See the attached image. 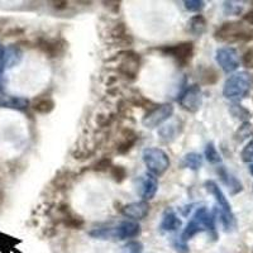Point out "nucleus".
<instances>
[{
  "instance_id": "f257e3e1",
  "label": "nucleus",
  "mask_w": 253,
  "mask_h": 253,
  "mask_svg": "<svg viewBox=\"0 0 253 253\" xmlns=\"http://www.w3.org/2000/svg\"><path fill=\"white\" fill-rule=\"evenodd\" d=\"M253 86V78L250 72H234L227 79L223 86V95L225 99L238 103L242 99L247 98Z\"/></svg>"
},
{
  "instance_id": "f03ea898",
  "label": "nucleus",
  "mask_w": 253,
  "mask_h": 253,
  "mask_svg": "<svg viewBox=\"0 0 253 253\" xmlns=\"http://www.w3.org/2000/svg\"><path fill=\"white\" fill-rule=\"evenodd\" d=\"M215 219L216 216L214 211H209L205 207L198 208L189 223H187L184 232H182L180 241L186 243L187 241L194 238L196 234L205 232V230L215 232Z\"/></svg>"
},
{
  "instance_id": "7ed1b4c3",
  "label": "nucleus",
  "mask_w": 253,
  "mask_h": 253,
  "mask_svg": "<svg viewBox=\"0 0 253 253\" xmlns=\"http://www.w3.org/2000/svg\"><path fill=\"white\" fill-rule=\"evenodd\" d=\"M214 38L224 43H242L253 40V31L243 22H227L216 28Z\"/></svg>"
},
{
  "instance_id": "20e7f679",
  "label": "nucleus",
  "mask_w": 253,
  "mask_h": 253,
  "mask_svg": "<svg viewBox=\"0 0 253 253\" xmlns=\"http://www.w3.org/2000/svg\"><path fill=\"white\" fill-rule=\"evenodd\" d=\"M142 158H143L144 165L148 169L150 173L155 175L156 177L162 176L170 169V157L162 148H158V147H147V148H144L143 153H142Z\"/></svg>"
},
{
  "instance_id": "39448f33",
  "label": "nucleus",
  "mask_w": 253,
  "mask_h": 253,
  "mask_svg": "<svg viewBox=\"0 0 253 253\" xmlns=\"http://www.w3.org/2000/svg\"><path fill=\"white\" fill-rule=\"evenodd\" d=\"M117 61V71L119 75L126 80H135L141 69V56L134 51H122L115 57Z\"/></svg>"
},
{
  "instance_id": "423d86ee",
  "label": "nucleus",
  "mask_w": 253,
  "mask_h": 253,
  "mask_svg": "<svg viewBox=\"0 0 253 253\" xmlns=\"http://www.w3.org/2000/svg\"><path fill=\"white\" fill-rule=\"evenodd\" d=\"M157 51H160L162 55L167 56V57L172 58L178 66L185 67L189 66L193 60L195 47H194L193 42L186 41V42H180L176 44H166V46L157 48Z\"/></svg>"
},
{
  "instance_id": "0eeeda50",
  "label": "nucleus",
  "mask_w": 253,
  "mask_h": 253,
  "mask_svg": "<svg viewBox=\"0 0 253 253\" xmlns=\"http://www.w3.org/2000/svg\"><path fill=\"white\" fill-rule=\"evenodd\" d=\"M173 112H175V108L171 103H165L161 105H156L152 109L148 110L144 118L142 119V124H143L146 128H158V126L164 124L165 122L169 121V119L172 117Z\"/></svg>"
},
{
  "instance_id": "6e6552de",
  "label": "nucleus",
  "mask_w": 253,
  "mask_h": 253,
  "mask_svg": "<svg viewBox=\"0 0 253 253\" xmlns=\"http://www.w3.org/2000/svg\"><path fill=\"white\" fill-rule=\"evenodd\" d=\"M178 103L189 113H196L203 105V91L200 85L194 84L187 86L178 96Z\"/></svg>"
},
{
  "instance_id": "1a4fd4ad",
  "label": "nucleus",
  "mask_w": 253,
  "mask_h": 253,
  "mask_svg": "<svg viewBox=\"0 0 253 253\" xmlns=\"http://www.w3.org/2000/svg\"><path fill=\"white\" fill-rule=\"evenodd\" d=\"M215 61L225 74H232L236 71L241 65V58H239L238 52L234 47L224 46L216 49Z\"/></svg>"
},
{
  "instance_id": "9d476101",
  "label": "nucleus",
  "mask_w": 253,
  "mask_h": 253,
  "mask_svg": "<svg viewBox=\"0 0 253 253\" xmlns=\"http://www.w3.org/2000/svg\"><path fill=\"white\" fill-rule=\"evenodd\" d=\"M36 47L48 58H57L66 52L67 43L62 38L40 37L36 42Z\"/></svg>"
},
{
  "instance_id": "9b49d317",
  "label": "nucleus",
  "mask_w": 253,
  "mask_h": 253,
  "mask_svg": "<svg viewBox=\"0 0 253 253\" xmlns=\"http://www.w3.org/2000/svg\"><path fill=\"white\" fill-rule=\"evenodd\" d=\"M138 182V194L143 202H150L157 194L158 190V180L155 175L150 172H146L141 175L137 180Z\"/></svg>"
},
{
  "instance_id": "f8f14e48",
  "label": "nucleus",
  "mask_w": 253,
  "mask_h": 253,
  "mask_svg": "<svg viewBox=\"0 0 253 253\" xmlns=\"http://www.w3.org/2000/svg\"><path fill=\"white\" fill-rule=\"evenodd\" d=\"M142 228L138 223L135 221H121L118 225L112 227V237L113 239H119V241H123V239H130L135 238V237L141 236Z\"/></svg>"
},
{
  "instance_id": "ddd939ff",
  "label": "nucleus",
  "mask_w": 253,
  "mask_h": 253,
  "mask_svg": "<svg viewBox=\"0 0 253 253\" xmlns=\"http://www.w3.org/2000/svg\"><path fill=\"white\" fill-rule=\"evenodd\" d=\"M121 213L126 218L132 219V220H142L146 218L150 213V204L147 202H134L124 205L121 209Z\"/></svg>"
},
{
  "instance_id": "4468645a",
  "label": "nucleus",
  "mask_w": 253,
  "mask_h": 253,
  "mask_svg": "<svg viewBox=\"0 0 253 253\" xmlns=\"http://www.w3.org/2000/svg\"><path fill=\"white\" fill-rule=\"evenodd\" d=\"M58 220L62 223L65 227L71 228V229H80L84 225V220L81 216L76 215L67 204H61L57 207Z\"/></svg>"
},
{
  "instance_id": "2eb2a0df",
  "label": "nucleus",
  "mask_w": 253,
  "mask_h": 253,
  "mask_svg": "<svg viewBox=\"0 0 253 253\" xmlns=\"http://www.w3.org/2000/svg\"><path fill=\"white\" fill-rule=\"evenodd\" d=\"M216 173H218L220 181L228 187L230 195H237V194L243 191V185H242V182L239 181L233 173H230L224 166L218 167L216 169Z\"/></svg>"
},
{
  "instance_id": "dca6fc26",
  "label": "nucleus",
  "mask_w": 253,
  "mask_h": 253,
  "mask_svg": "<svg viewBox=\"0 0 253 253\" xmlns=\"http://www.w3.org/2000/svg\"><path fill=\"white\" fill-rule=\"evenodd\" d=\"M204 187L207 189L208 193H209L210 195H213L214 199H215V208H218L219 210H224V211H232V207H230L229 202H228L224 193L221 191V189L219 187V185L216 184L215 181H213V180H207V181L204 182Z\"/></svg>"
},
{
  "instance_id": "f3484780",
  "label": "nucleus",
  "mask_w": 253,
  "mask_h": 253,
  "mask_svg": "<svg viewBox=\"0 0 253 253\" xmlns=\"http://www.w3.org/2000/svg\"><path fill=\"white\" fill-rule=\"evenodd\" d=\"M138 139V134L134 130L130 129V128H126L121 132V139H119V143L117 146V152L119 155H126V153L132 151V148L137 144Z\"/></svg>"
},
{
  "instance_id": "a211bd4d",
  "label": "nucleus",
  "mask_w": 253,
  "mask_h": 253,
  "mask_svg": "<svg viewBox=\"0 0 253 253\" xmlns=\"http://www.w3.org/2000/svg\"><path fill=\"white\" fill-rule=\"evenodd\" d=\"M182 220L178 218V215L176 214V211L171 208L165 210L164 215H162L161 224H160V229L165 233H172L181 228Z\"/></svg>"
},
{
  "instance_id": "6ab92c4d",
  "label": "nucleus",
  "mask_w": 253,
  "mask_h": 253,
  "mask_svg": "<svg viewBox=\"0 0 253 253\" xmlns=\"http://www.w3.org/2000/svg\"><path fill=\"white\" fill-rule=\"evenodd\" d=\"M29 107V100L23 96L14 95H0V108L13 110H26Z\"/></svg>"
},
{
  "instance_id": "aec40b11",
  "label": "nucleus",
  "mask_w": 253,
  "mask_h": 253,
  "mask_svg": "<svg viewBox=\"0 0 253 253\" xmlns=\"http://www.w3.org/2000/svg\"><path fill=\"white\" fill-rule=\"evenodd\" d=\"M23 58V52L17 44H10L5 48V53H4L3 60V69H12V67L19 65L20 61Z\"/></svg>"
},
{
  "instance_id": "412c9836",
  "label": "nucleus",
  "mask_w": 253,
  "mask_h": 253,
  "mask_svg": "<svg viewBox=\"0 0 253 253\" xmlns=\"http://www.w3.org/2000/svg\"><path fill=\"white\" fill-rule=\"evenodd\" d=\"M56 104L55 100L49 96V95H40L33 100L32 103V109L35 110L38 114H49V113L53 112Z\"/></svg>"
},
{
  "instance_id": "4be33fe9",
  "label": "nucleus",
  "mask_w": 253,
  "mask_h": 253,
  "mask_svg": "<svg viewBox=\"0 0 253 253\" xmlns=\"http://www.w3.org/2000/svg\"><path fill=\"white\" fill-rule=\"evenodd\" d=\"M207 19L202 14L194 15L187 22V31L193 36H196V37H200L202 35H204L205 31H207Z\"/></svg>"
},
{
  "instance_id": "5701e85b",
  "label": "nucleus",
  "mask_w": 253,
  "mask_h": 253,
  "mask_svg": "<svg viewBox=\"0 0 253 253\" xmlns=\"http://www.w3.org/2000/svg\"><path fill=\"white\" fill-rule=\"evenodd\" d=\"M214 214L220 219V223L224 228L225 232H233L237 228V220L234 216L233 211H224V210H219L218 208L214 209Z\"/></svg>"
},
{
  "instance_id": "b1692460",
  "label": "nucleus",
  "mask_w": 253,
  "mask_h": 253,
  "mask_svg": "<svg viewBox=\"0 0 253 253\" xmlns=\"http://www.w3.org/2000/svg\"><path fill=\"white\" fill-rule=\"evenodd\" d=\"M203 156L198 152H189L182 157L181 166L182 169H189V170L198 171L203 166Z\"/></svg>"
},
{
  "instance_id": "393cba45",
  "label": "nucleus",
  "mask_w": 253,
  "mask_h": 253,
  "mask_svg": "<svg viewBox=\"0 0 253 253\" xmlns=\"http://www.w3.org/2000/svg\"><path fill=\"white\" fill-rule=\"evenodd\" d=\"M198 79L204 85H213L218 81L219 75L215 69H213L211 66H205L199 69Z\"/></svg>"
},
{
  "instance_id": "a878e982",
  "label": "nucleus",
  "mask_w": 253,
  "mask_h": 253,
  "mask_svg": "<svg viewBox=\"0 0 253 253\" xmlns=\"http://www.w3.org/2000/svg\"><path fill=\"white\" fill-rule=\"evenodd\" d=\"M229 112L230 114L233 115L234 118L239 119L243 123L245 122H248V119L251 118V112L248 109H246L245 107H242L239 103H233L229 107Z\"/></svg>"
},
{
  "instance_id": "bb28decb",
  "label": "nucleus",
  "mask_w": 253,
  "mask_h": 253,
  "mask_svg": "<svg viewBox=\"0 0 253 253\" xmlns=\"http://www.w3.org/2000/svg\"><path fill=\"white\" fill-rule=\"evenodd\" d=\"M204 156L205 158H207V161L211 165H218L221 162L220 155H219L215 144H214L213 142H209V143L207 144L204 151Z\"/></svg>"
},
{
  "instance_id": "cd10ccee",
  "label": "nucleus",
  "mask_w": 253,
  "mask_h": 253,
  "mask_svg": "<svg viewBox=\"0 0 253 253\" xmlns=\"http://www.w3.org/2000/svg\"><path fill=\"white\" fill-rule=\"evenodd\" d=\"M252 132H253L252 124H251L250 122H245V123L239 126L238 130L236 132V134H234V139H236L237 142L245 141L246 138H248V137L252 134Z\"/></svg>"
},
{
  "instance_id": "c85d7f7f",
  "label": "nucleus",
  "mask_w": 253,
  "mask_h": 253,
  "mask_svg": "<svg viewBox=\"0 0 253 253\" xmlns=\"http://www.w3.org/2000/svg\"><path fill=\"white\" fill-rule=\"evenodd\" d=\"M109 172L110 176L113 177V180H114L115 182H118V184H122V182L126 178V176H128V171H126V169L124 166H114V165H113V166L110 167Z\"/></svg>"
},
{
  "instance_id": "c756f323",
  "label": "nucleus",
  "mask_w": 253,
  "mask_h": 253,
  "mask_svg": "<svg viewBox=\"0 0 253 253\" xmlns=\"http://www.w3.org/2000/svg\"><path fill=\"white\" fill-rule=\"evenodd\" d=\"M184 6L187 12L200 13L205 8V1L203 0H185Z\"/></svg>"
},
{
  "instance_id": "7c9ffc66",
  "label": "nucleus",
  "mask_w": 253,
  "mask_h": 253,
  "mask_svg": "<svg viewBox=\"0 0 253 253\" xmlns=\"http://www.w3.org/2000/svg\"><path fill=\"white\" fill-rule=\"evenodd\" d=\"M112 160L108 157H101L100 160L95 162L91 166V170L96 171V172H105V171H109L110 167H112Z\"/></svg>"
},
{
  "instance_id": "2f4dec72",
  "label": "nucleus",
  "mask_w": 253,
  "mask_h": 253,
  "mask_svg": "<svg viewBox=\"0 0 253 253\" xmlns=\"http://www.w3.org/2000/svg\"><path fill=\"white\" fill-rule=\"evenodd\" d=\"M223 9L227 15H239L243 10V6L239 5V3L237 1H224Z\"/></svg>"
},
{
  "instance_id": "473e14b6",
  "label": "nucleus",
  "mask_w": 253,
  "mask_h": 253,
  "mask_svg": "<svg viewBox=\"0 0 253 253\" xmlns=\"http://www.w3.org/2000/svg\"><path fill=\"white\" fill-rule=\"evenodd\" d=\"M160 135H161V139H164L165 142H170L175 138L176 135V129L173 124H170V126H165L160 129Z\"/></svg>"
},
{
  "instance_id": "72a5a7b5",
  "label": "nucleus",
  "mask_w": 253,
  "mask_h": 253,
  "mask_svg": "<svg viewBox=\"0 0 253 253\" xmlns=\"http://www.w3.org/2000/svg\"><path fill=\"white\" fill-rule=\"evenodd\" d=\"M242 161L246 164H253V139L248 142L241 152Z\"/></svg>"
},
{
  "instance_id": "f704fd0d",
  "label": "nucleus",
  "mask_w": 253,
  "mask_h": 253,
  "mask_svg": "<svg viewBox=\"0 0 253 253\" xmlns=\"http://www.w3.org/2000/svg\"><path fill=\"white\" fill-rule=\"evenodd\" d=\"M124 253H142L143 245L139 241H130L123 247Z\"/></svg>"
},
{
  "instance_id": "c9c22d12",
  "label": "nucleus",
  "mask_w": 253,
  "mask_h": 253,
  "mask_svg": "<svg viewBox=\"0 0 253 253\" xmlns=\"http://www.w3.org/2000/svg\"><path fill=\"white\" fill-rule=\"evenodd\" d=\"M242 63L245 65L247 69H253V49H248L243 57H242Z\"/></svg>"
},
{
  "instance_id": "e433bc0d",
  "label": "nucleus",
  "mask_w": 253,
  "mask_h": 253,
  "mask_svg": "<svg viewBox=\"0 0 253 253\" xmlns=\"http://www.w3.org/2000/svg\"><path fill=\"white\" fill-rule=\"evenodd\" d=\"M243 20H245L246 23L250 24V26H253V8L243 15Z\"/></svg>"
},
{
  "instance_id": "4c0bfd02",
  "label": "nucleus",
  "mask_w": 253,
  "mask_h": 253,
  "mask_svg": "<svg viewBox=\"0 0 253 253\" xmlns=\"http://www.w3.org/2000/svg\"><path fill=\"white\" fill-rule=\"evenodd\" d=\"M53 8L57 9V10H63V9H66L69 3L67 1H53Z\"/></svg>"
},
{
  "instance_id": "58836bf2",
  "label": "nucleus",
  "mask_w": 253,
  "mask_h": 253,
  "mask_svg": "<svg viewBox=\"0 0 253 253\" xmlns=\"http://www.w3.org/2000/svg\"><path fill=\"white\" fill-rule=\"evenodd\" d=\"M4 53H5V48H4L3 44L0 43V72H4V69H3Z\"/></svg>"
},
{
  "instance_id": "ea45409f",
  "label": "nucleus",
  "mask_w": 253,
  "mask_h": 253,
  "mask_svg": "<svg viewBox=\"0 0 253 253\" xmlns=\"http://www.w3.org/2000/svg\"><path fill=\"white\" fill-rule=\"evenodd\" d=\"M3 203H4V194H3V191L0 190V207L3 205Z\"/></svg>"
},
{
  "instance_id": "a19ab883",
  "label": "nucleus",
  "mask_w": 253,
  "mask_h": 253,
  "mask_svg": "<svg viewBox=\"0 0 253 253\" xmlns=\"http://www.w3.org/2000/svg\"><path fill=\"white\" fill-rule=\"evenodd\" d=\"M250 172H251V175L253 176V164L250 165Z\"/></svg>"
},
{
  "instance_id": "79ce46f5",
  "label": "nucleus",
  "mask_w": 253,
  "mask_h": 253,
  "mask_svg": "<svg viewBox=\"0 0 253 253\" xmlns=\"http://www.w3.org/2000/svg\"><path fill=\"white\" fill-rule=\"evenodd\" d=\"M1 75H3V72H0V89H1Z\"/></svg>"
},
{
  "instance_id": "37998d69",
  "label": "nucleus",
  "mask_w": 253,
  "mask_h": 253,
  "mask_svg": "<svg viewBox=\"0 0 253 253\" xmlns=\"http://www.w3.org/2000/svg\"><path fill=\"white\" fill-rule=\"evenodd\" d=\"M252 189H253V186H252Z\"/></svg>"
}]
</instances>
